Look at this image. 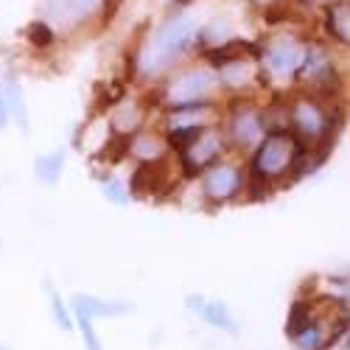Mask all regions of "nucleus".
I'll return each mask as SVG.
<instances>
[{
	"instance_id": "nucleus-30",
	"label": "nucleus",
	"mask_w": 350,
	"mask_h": 350,
	"mask_svg": "<svg viewBox=\"0 0 350 350\" xmlns=\"http://www.w3.org/2000/svg\"><path fill=\"white\" fill-rule=\"evenodd\" d=\"M0 350H9V347H3V345H0Z\"/></svg>"
},
{
	"instance_id": "nucleus-18",
	"label": "nucleus",
	"mask_w": 350,
	"mask_h": 350,
	"mask_svg": "<svg viewBox=\"0 0 350 350\" xmlns=\"http://www.w3.org/2000/svg\"><path fill=\"white\" fill-rule=\"evenodd\" d=\"M291 342H295L297 350H325L331 345V339L325 336V328L319 323V317H314L311 323H306L303 328H297L291 334Z\"/></svg>"
},
{
	"instance_id": "nucleus-16",
	"label": "nucleus",
	"mask_w": 350,
	"mask_h": 350,
	"mask_svg": "<svg viewBox=\"0 0 350 350\" xmlns=\"http://www.w3.org/2000/svg\"><path fill=\"white\" fill-rule=\"evenodd\" d=\"M146 121V109L137 101H121L112 112V132L115 135H135Z\"/></svg>"
},
{
	"instance_id": "nucleus-1",
	"label": "nucleus",
	"mask_w": 350,
	"mask_h": 350,
	"mask_svg": "<svg viewBox=\"0 0 350 350\" xmlns=\"http://www.w3.org/2000/svg\"><path fill=\"white\" fill-rule=\"evenodd\" d=\"M196 17L188 12H180L160 23V28L152 34V40L146 42L137 53V70L143 76H157L163 68L171 62H177L180 56L196 42Z\"/></svg>"
},
{
	"instance_id": "nucleus-5",
	"label": "nucleus",
	"mask_w": 350,
	"mask_h": 350,
	"mask_svg": "<svg viewBox=\"0 0 350 350\" xmlns=\"http://www.w3.org/2000/svg\"><path fill=\"white\" fill-rule=\"evenodd\" d=\"M264 135H267L264 118H260V109L252 101H236L230 107L224 140L236 143L239 149H255Z\"/></svg>"
},
{
	"instance_id": "nucleus-21",
	"label": "nucleus",
	"mask_w": 350,
	"mask_h": 350,
	"mask_svg": "<svg viewBox=\"0 0 350 350\" xmlns=\"http://www.w3.org/2000/svg\"><path fill=\"white\" fill-rule=\"evenodd\" d=\"M62 168H65V152H53V154H42L37 160V174L45 185H56L62 177Z\"/></svg>"
},
{
	"instance_id": "nucleus-19",
	"label": "nucleus",
	"mask_w": 350,
	"mask_h": 350,
	"mask_svg": "<svg viewBox=\"0 0 350 350\" xmlns=\"http://www.w3.org/2000/svg\"><path fill=\"white\" fill-rule=\"evenodd\" d=\"M196 314H199L202 319H205V323H208L211 328L236 331V319H232L230 308H227L224 303H219V300H202V303H199V308H196Z\"/></svg>"
},
{
	"instance_id": "nucleus-28",
	"label": "nucleus",
	"mask_w": 350,
	"mask_h": 350,
	"mask_svg": "<svg viewBox=\"0 0 350 350\" xmlns=\"http://www.w3.org/2000/svg\"><path fill=\"white\" fill-rule=\"evenodd\" d=\"M6 124H9V109H6L3 96H0V129H6Z\"/></svg>"
},
{
	"instance_id": "nucleus-22",
	"label": "nucleus",
	"mask_w": 350,
	"mask_h": 350,
	"mask_svg": "<svg viewBox=\"0 0 350 350\" xmlns=\"http://www.w3.org/2000/svg\"><path fill=\"white\" fill-rule=\"evenodd\" d=\"M25 37H28V42H31L34 48H40V51H45V48H51L56 42V31H53V25L48 20L28 23L25 25Z\"/></svg>"
},
{
	"instance_id": "nucleus-20",
	"label": "nucleus",
	"mask_w": 350,
	"mask_h": 350,
	"mask_svg": "<svg viewBox=\"0 0 350 350\" xmlns=\"http://www.w3.org/2000/svg\"><path fill=\"white\" fill-rule=\"evenodd\" d=\"M73 306L87 311L90 317H118L124 311H132L129 303H109V300H101V297H90V295H76L73 297Z\"/></svg>"
},
{
	"instance_id": "nucleus-25",
	"label": "nucleus",
	"mask_w": 350,
	"mask_h": 350,
	"mask_svg": "<svg viewBox=\"0 0 350 350\" xmlns=\"http://www.w3.org/2000/svg\"><path fill=\"white\" fill-rule=\"evenodd\" d=\"M73 308H76V306H73ZM76 323H79V328H81V334H84L87 350H101L98 336H96V328H93V317L87 314V311H81V308H76Z\"/></svg>"
},
{
	"instance_id": "nucleus-6",
	"label": "nucleus",
	"mask_w": 350,
	"mask_h": 350,
	"mask_svg": "<svg viewBox=\"0 0 350 350\" xmlns=\"http://www.w3.org/2000/svg\"><path fill=\"white\" fill-rule=\"evenodd\" d=\"M247 180H244V171L236 163H213L202 171V193H205L208 202L213 205H224V202L236 199L244 191Z\"/></svg>"
},
{
	"instance_id": "nucleus-4",
	"label": "nucleus",
	"mask_w": 350,
	"mask_h": 350,
	"mask_svg": "<svg viewBox=\"0 0 350 350\" xmlns=\"http://www.w3.org/2000/svg\"><path fill=\"white\" fill-rule=\"evenodd\" d=\"M216 70L196 65V68H185L183 73H177L171 79V84L165 87V101L168 107H180V104H199L205 101L213 90H216Z\"/></svg>"
},
{
	"instance_id": "nucleus-26",
	"label": "nucleus",
	"mask_w": 350,
	"mask_h": 350,
	"mask_svg": "<svg viewBox=\"0 0 350 350\" xmlns=\"http://www.w3.org/2000/svg\"><path fill=\"white\" fill-rule=\"evenodd\" d=\"M104 193L115 202V205H126V202H129V191L121 185V180H109V183L104 185Z\"/></svg>"
},
{
	"instance_id": "nucleus-15",
	"label": "nucleus",
	"mask_w": 350,
	"mask_h": 350,
	"mask_svg": "<svg viewBox=\"0 0 350 350\" xmlns=\"http://www.w3.org/2000/svg\"><path fill=\"white\" fill-rule=\"evenodd\" d=\"M236 40V28H232V23L227 17H213L211 23H205V28L202 31H196V42L202 45V51H216L227 42Z\"/></svg>"
},
{
	"instance_id": "nucleus-8",
	"label": "nucleus",
	"mask_w": 350,
	"mask_h": 350,
	"mask_svg": "<svg viewBox=\"0 0 350 350\" xmlns=\"http://www.w3.org/2000/svg\"><path fill=\"white\" fill-rule=\"evenodd\" d=\"M303 42L300 37L295 34H275L272 40H267L264 45V62H267V70L278 79H288V76H295L300 59H303Z\"/></svg>"
},
{
	"instance_id": "nucleus-27",
	"label": "nucleus",
	"mask_w": 350,
	"mask_h": 350,
	"mask_svg": "<svg viewBox=\"0 0 350 350\" xmlns=\"http://www.w3.org/2000/svg\"><path fill=\"white\" fill-rule=\"evenodd\" d=\"M303 6H314V9H325L331 3H339V0H300Z\"/></svg>"
},
{
	"instance_id": "nucleus-23",
	"label": "nucleus",
	"mask_w": 350,
	"mask_h": 350,
	"mask_svg": "<svg viewBox=\"0 0 350 350\" xmlns=\"http://www.w3.org/2000/svg\"><path fill=\"white\" fill-rule=\"evenodd\" d=\"M317 314H314V303H308V300H297L295 306H291V314H288V325H286V331H288V336L295 334L297 328H303L306 323H311Z\"/></svg>"
},
{
	"instance_id": "nucleus-9",
	"label": "nucleus",
	"mask_w": 350,
	"mask_h": 350,
	"mask_svg": "<svg viewBox=\"0 0 350 350\" xmlns=\"http://www.w3.org/2000/svg\"><path fill=\"white\" fill-rule=\"evenodd\" d=\"M295 79L308 87H325L334 79V62L323 45H308L303 48V59L295 70Z\"/></svg>"
},
{
	"instance_id": "nucleus-13",
	"label": "nucleus",
	"mask_w": 350,
	"mask_h": 350,
	"mask_svg": "<svg viewBox=\"0 0 350 350\" xmlns=\"http://www.w3.org/2000/svg\"><path fill=\"white\" fill-rule=\"evenodd\" d=\"M323 28L336 45H350V3L339 0L323 9Z\"/></svg>"
},
{
	"instance_id": "nucleus-11",
	"label": "nucleus",
	"mask_w": 350,
	"mask_h": 350,
	"mask_svg": "<svg viewBox=\"0 0 350 350\" xmlns=\"http://www.w3.org/2000/svg\"><path fill=\"white\" fill-rule=\"evenodd\" d=\"M216 70H219V73H216V79L227 87V90H232V93L247 90V87H252V84H255V79H258V62H252V59H250V53H239V56H232V59L221 62Z\"/></svg>"
},
{
	"instance_id": "nucleus-14",
	"label": "nucleus",
	"mask_w": 350,
	"mask_h": 350,
	"mask_svg": "<svg viewBox=\"0 0 350 350\" xmlns=\"http://www.w3.org/2000/svg\"><path fill=\"white\" fill-rule=\"evenodd\" d=\"M126 157H135L140 163H154V160H163L165 157V137L160 135H152V132H135L129 137V154Z\"/></svg>"
},
{
	"instance_id": "nucleus-24",
	"label": "nucleus",
	"mask_w": 350,
	"mask_h": 350,
	"mask_svg": "<svg viewBox=\"0 0 350 350\" xmlns=\"http://www.w3.org/2000/svg\"><path fill=\"white\" fill-rule=\"evenodd\" d=\"M48 297H51V311H53L56 325H59L62 331H70V328H73V319H70V314H68V306H65L62 295H59V291H56L51 283H48Z\"/></svg>"
},
{
	"instance_id": "nucleus-29",
	"label": "nucleus",
	"mask_w": 350,
	"mask_h": 350,
	"mask_svg": "<svg viewBox=\"0 0 350 350\" xmlns=\"http://www.w3.org/2000/svg\"><path fill=\"white\" fill-rule=\"evenodd\" d=\"M250 3H255V6H260V9H275L280 0H250Z\"/></svg>"
},
{
	"instance_id": "nucleus-12",
	"label": "nucleus",
	"mask_w": 350,
	"mask_h": 350,
	"mask_svg": "<svg viewBox=\"0 0 350 350\" xmlns=\"http://www.w3.org/2000/svg\"><path fill=\"white\" fill-rule=\"evenodd\" d=\"M101 6V0H48L45 14L53 23H73L84 20L87 14H93Z\"/></svg>"
},
{
	"instance_id": "nucleus-3",
	"label": "nucleus",
	"mask_w": 350,
	"mask_h": 350,
	"mask_svg": "<svg viewBox=\"0 0 350 350\" xmlns=\"http://www.w3.org/2000/svg\"><path fill=\"white\" fill-rule=\"evenodd\" d=\"M288 115V132L306 146L323 143L331 135V115L314 96H300L286 107Z\"/></svg>"
},
{
	"instance_id": "nucleus-10",
	"label": "nucleus",
	"mask_w": 350,
	"mask_h": 350,
	"mask_svg": "<svg viewBox=\"0 0 350 350\" xmlns=\"http://www.w3.org/2000/svg\"><path fill=\"white\" fill-rule=\"evenodd\" d=\"M168 163L154 160V163H140L129 180V193L132 196H163L168 193Z\"/></svg>"
},
{
	"instance_id": "nucleus-17",
	"label": "nucleus",
	"mask_w": 350,
	"mask_h": 350,
	"mask_svg": "<svg viewBox=\"0 0 350 350\" xmlns=\"http://www.w3.org/2000/svg\"><path fill=\"white\" fill-rule=\"evenodd\" d=\"M3 101L9 109V121H14L23 132H28V107H25V96H23V87L17 84V79H6L3 84Z\"/></svg>"
},
{
	"instance_id": "nucleus-2",
	"label": "nucleus",
	"mask_w": 350,
	"mask_h": 350,
	"mask_svg": "<svg viewBox=\"0 0 350 350\" xmlns=\"http://www.w3.org/2000/svg\"><path fill=\"white\" fill-rule=\"evenodd\" d=\"M300 140L291 135L288 129L283 132H267L260 137V143L252 152V183L258 185H269L286 174H291L300 152Z\"/></svg>"
},
{
	"instance_id": "nucleus-7",
	"label": "nucleus",
	"mask_w": 350,
	"mask_h": 350,
	"mask_svg": "<svg viewBox=\"0 0 350 350\" xmlns=\"http://www.w3.org/2000/svg\"><path fill=\"white\" fill-rule=\"evenodd\" d=\"M224 143H227V140H224L221 132L205 126V129H202V132L185 146L183 152H177L183 171H185V174H202L208 165H213V163L221 157Z\"/></svg>"
}]
</instances>
